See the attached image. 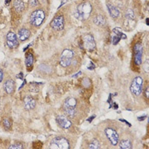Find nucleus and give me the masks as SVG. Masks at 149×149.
Wrapping results in <instances>:
<instances>
[{"instance_id": "f03ea898", "label": "nucleus", "mask_w": 149, "mask_h": 149, "mask_svg": "<svg viewBox=\"0 0 149 149\" xmlns=\"http://www.w3.org/2000/svg\"><path fill=\"white\" fill-rule=\"evenodd\" d=\"M76 106H77V100L73 97H69L65 100L63 104V109L65 113L68 117H74L76 113Z\"/></svg>"}, {"instance_id": "f704fd0d", "label": "nucleus", "mask_w": 149, "mask_h": 149, "mask_svg": "<svg viewBox=\"0 0 149 149\" xmlns=\"http://www.w3.org/2000/svg\"><path fill=\"white\" fill-rule=\"evenodd\" d=\"M25 84H26V80H24V81H23V83H22V84H21V87H20V89H19L20 90H21L22 89V87H23V86L25 85Z\"/></svg>"}, {"instance_id": "1a4fd4ad", "label": "nucleus", "mask_w": 149, "mask_h": 149, "mask_svg": "<svg viewBox=\"0 0 149 149\" xmlns=\"http://www.w3.org/2000/svg\"><path fill=\"white\" fill-rule=\"evenodd\" d=\"M50 27L57 31L62 30L64 27V17L62 15H58L53 19L50 22Z\"/></svg>"}, {"instance_id": "393cba45", "label": "nucleus", "mask_w": 149, "mask_h": 149, "mask_svg": "<svg viewBox=\"0 0 149 149\" xmlns=\"http://www.w3.org/2000/svg\"><path fill=\"white\" fill-rule=\"evenodd\" d=\"M23 148V146L21 143H14L12 146H10L9 148V149H21Z\"/></svg>"}, {"instance_id": "c756f323", "label": "nucleus", "mask_w": 149, "mask_h": 149, "mask_svg": "<svg viewBox=\"0 0 149 149\" xmlns=\"http://www.w3.org/2000/svg\"><path fill=\"white\" fill-rule=\"evenodd\" d=\"M95 118H96V116H95V115H93L92 117H90V118H88V119H87V121H88L89 123H91V122H92V120H93Z\"/></svg>"}, {"instance_id": "bb28decb", "label": "nucleus", "mask_w": 149, "mask_h": 149, "mask_svg": "<svg viewBox=\"0 0 149 149\" xmlns=\"http://www.w3.org/2000/svg\"><path fill=\"white\" fill-rule=\"evenodd\" d=\"M38 3V0H31V6H36Z\"/></svg>"}, {"instance_id": "9b49d317", "label": "nucleus", "mask_w": 149, "mask_h": 149, "mask_svg": "<svg viewBox=\"0 0 149 149\" xmlns=\"http://www.w3.org/2000/svg\"><path fill=\"white\" fill-rule=\"evenodd\" d=\"M135 62L136 65H141L142 62V54H143V48L141 44H136L135 45Z\"/></svg>"}, {"instance_id": "7ed1b4c3", "label": "nucleus", "mask_w": 149, "mask_h": 149, "mask_svg": "<svg viewBox=\"0 0 149 149\" xmlns=\"http://www.w3.org/2000/svg\"><path fill=\"white\" fill-rule=\"evenodd\" d=\"M45 18V12L41 9H38L32 13V15L30 16V21L33 26L39 27L44 22Z\"/></svg>"}, {"instance_id": "f257e3e1", "label": "nucleus", "mask_w": 149, "mask_h": 149, "mask_svg": "<svg viewBox=\"0 0 149 149\" xmlns=\"http://www.w3.org/2000/svg\"><path fill=\"white\" fill-rule=\"evenodd\" d=\"M92 11V6L89 2H84L80 3L76 11V17L79 20H86L89 18Z\"/></svg>"}, {"instance_id": "473e14b6", "label": "nucleus", "mask_w": 149, "mask_h": 149, "mask_svg": "<svg viewBox=\"0 0 149 149\" xmlns=\"http://www.w3.org/2000/svg\"><path fill=\"white\" fill-rule=\"evenodd\" d=\"M17 78H21V79H22V78H23V73H19V74H18V76H17Z\"/></svg>"}, {"instance_id": "423d86ee", "label": "nucleus", "mask_w": 149, "mask_h": 149, "mask_svg": "<svg viewBox=\"0 0 149 149\" xmlns=\"http://www.w3.org/2000/svg\"><path fill=\"white\" fill-rule=\"evenodd\" d=\"M73 57V52L71 50H64L61 56V61H60V64L63 67H67L68 66L71 65L72 62V59Z\"/></svg>"}, {"instance_id": "cd10ccee", "label": "nucleus", "mask_w": 149, "mask_h": 149, "mask_svg": "<svg viewBox=\"0 0 149 149\" xmlns=\"http://www.w3.org/2000/svg\"><path fill=\"white\" fill-rule=\"evenodd\" d=\"M119 121H121V122H124V123H125V124H126L127 125H129L130 127L131 126V124H130V123H129L128 121H126L125 119H123V118H120V119H119Z\"/></svg>"}, {"instance_id": "412c9836", "label": "nucleus", "mask_w": 149, "mask_h": 149, "mask_svg": "<svg viewBox=\"0 0 149 149\" xmlns=\"http://www.w3.org/2000/svg\"><path fill=\"white\" fill-rule=\"evenodd\" d=\"M100 147L99 142L96 141V140H94L92 141L90 144H89V148L90 149H99Z\"/></svg>"}, {"instance_id": "c85d7f7f", "label": "nucleus", "mask_w": 149, "mask_h": 149, "mask_svg": "<svg viewBox=\"0 0 149 149\" xmlns=\"http://www.w3.org/2000/svg\"><path fill=\"white\" fill-rule=\"evenodd\" d=\"M95 67H96V66H95V65L93 64V62L91 61V62H90V67H88V68H89L90 70H93Z\"/></svg>"}, {"instance_id": "20e7f679", "label": "nucleus", "mask_w": 149, "mask_h": 149, "mask_svg": "<svg viewBox=\"0 0 149 149\" xmlns=\"http://www.w3.org/2000/svg\"><path fill=\"white\" fill-rule=\"evenodd\" d=\"M142 84H143V79L141 77H136L134 78L130 85V91L132 92L133 95L138 96L142 94Z\"/></svg>"}, {"instance_id": "0eeeda50", "label": "nucleus", "mask_w": 149, "mask_h": 149, "mask_svg": "<svg viewBox=\"0 0 149 149\" xmlns=\"http://www.w3.org/2000/svg\"><path fill=\"white\" fill-rule=\"evenodd\" d=\"M105 134L112 145L116 146L118 144V133L113 129L106 128L105 130Z\"/></svg>"}, {"instance_id": "4c0bfd02", "label": "nucleus", "mask_w": 149, "mask_h": 149, "mask_svg": "<svg viewBox=\"0 0 149 149\" xmlns=\"http://www.w3.org/2000/svg\"><path fill=\"white\" fill-rule=\"evenodd\" d=\"M10 2V0H5V4H8Z\"/></svg>"}, {"instance_id": "2eb2a0df", "label": "nucleus", "mask_w": 149, "mask_h": 149, "mask_svg": "<svg viewBox=\"0 0 149 149\" xmlns=\"http://www.w3.org/2000/svg\"><path fill=\"white\" fill-rule=\"evenodd\" d=\"M30 37V31L26 28H22L18 32V38L21 41H25Z\"/></svg>"}, {"instance_id": "6ab92c4d", "label": "nucleus", "mask_w": 149, "mask_h": 149, "mask_svg": "<svg viewBox=\"0 0 149 149\" xmlns=\"http://www.w3.org/2000/svg\"><path fill=\"white\" fill-rule=\"evenodd\" d=\"M119 146H120V148H123V149L132 148L131 142H130V141H128V140H124V141L120 142Z\"/></svg>"}, {"instance_id": "9d476101", "label": "nucleus", "mask_w": 149, "mask_h": 149, "mask_svg": "<svg viewBox=\"0 0 149 149\" xmlns=\"http://www.w3.org/2000/svg\"><path fill=\"white\" fill-rule=\"evenodd\" d=\"M6 43H7V45H8L10 49L16 48V47L18 46L17 36H16L13 32L8 33L7 37H6Z\"/></svg>"}, {"instance_id": "2f4dec72", "label": "nucleus", "mask_w": 149, "mask_h": 149, "mask_svg": "<svg viewBox=\"0 0 149 149\" xmlns=\"http://www.w3.org/2000/svg\"><path fill=\"white\" fill-rule=\"evenodd\" d=\"M148 91H149V89H148V88L146 89V90H145V94H146V97H147V98H148V96H149Z\"/></svg>"}, {"instance_id": "39448f33", "label": "nucleus", "mask_w": 149, "mask_h": 149, "mask_svg": "<svg viewBox=\"0 0 149 149\" xmlns=\"http://www.w3.org/2000/svg\"><path fill=\"white\" fill-rule=\"evenodd\" d=\"M50 148H56V149H67L69 148V142L68 141L61 136L55 137L50 143Z\"/></svg>"}, {"instance_id": "c9c22d12", "label": "nucleus", "mask_w": 149, "mask_h": 149, "mask_svg": "<svg viewBox=\"0 0 149 149\" xmlns=\"http://www.w3.org/2000/svg\"><path fill=\"white\" fill-rule=\"evenodd\" d=\"M65 3H67V0H64V1H63V2H62L61 3V5H60V6L58 7V9H59V8H61V6H62V5H63V4Z\"/></svg>"}, {"instance_id": "e433bc0d", "label": "nucleus", "mask_w": 149, "mask_h": 149, "mask_svg": "<svg viewBox=\"0 0 149 149\" xmlns=\"http://www.w3.org/2000/svg\"><path fill=\"white\" fill-rule=\"evenodd\" d=\"M79 74H81V72H79V73H78L77 74H75V75L73 76V78H77V77H78V76Z\"/></svg>"}, {"instance_id": "7c9ffc66", "label": "nucleus", "mask_w": 149, "mask_h": 149, "mask_svg": "<svg viewBox=\"0 0 149 149\" xmlns=\"http://www.w3.org/2000/svg\"><path fill=\"white\" fill-rule=\"evenodd\" d=\"M3 71H0V83L3 81Z\"/></svg>"}, {"instance_id": "b1692460", "label": "nucleus", "mask_w": 149, "mask_h": 149, "mask_svg": "<svg viewBox=\"0 0 149 149\" xmlns=\"http://www.w3.org/2000/svg\"><path fill=\"white\" fill-rule=\"evenodd\" d=\"M126 16H127L130 20H134V19H135V14H134L133 10L128 9V11H127V13H126Z\"/></svg>"}, {"instance_id": "aec40b11", "label": "nucleus", "mask_w": 149, "mask_h": 149, "mask_svg": "<svg viewBox=\"0 0 149 149\" xmlns=\"http://www.w3.org/2000/svg\"><path fill=\"white\" fill-rule=\"evenodd\" d=\"M15 8L17 11H21L24 8V4L21 0H16L15 2Z\"/></svg>"}, {"instance_id": "6e6552de", "label": "nucleus", "mask_w": 149, "mask_h": 149, "mask_svg": "<svg viewBox=\"0 0 149 149\" xmlns=\"http://www.w3.org/2000/svg\"><path fill=\"white\" fill-rule=\"evenodd\" d=\"M83 42H84V47L90 51L93 50L96 48V41L94 39V37L91 34H85L83 38Z\"/></svg>"}, {"instance_id": "a211bd4d", "label": "nucleus", "mask_w": 149, "mask_h": 149, "mask_svg": "<svg viewBox=\"0 0 149 149\" xmlns=\"http://www.w3.org/2000/svg\"><path fill=\"white\" fill-rule=\"evenodd\" d=\"M94 23L95 24H96L97 26H103V25H105V23H106V21H105V18L102 16V15H97V16H96L95 18H94Z\"/></svg>"}, {"instance_id": "4468645a", "label": "nucleus", "mask_w": 149, "mask_h": 149, "mask_svg": "<svg viewBox=\"0 0 149 149\" xmlns=\"http://www.w3.org/2000/svg\"><path fill=\"white\" fill-rule=\"evenodd\" d=\"M24 106L27 110H33L36 106L35 100L30 96H27L24 99Z\"/></svg>"}, {"instance_id": "f3484780", "label": "nucleus", "mask_w": 149, "mask_h": 149, "mask_svg": "<svg viewBox=\"0 0 149 149\" xmlns=\"http://www.w3.org/2000/svg\"><path fill=\"white\" fill-rule=\"evenodd\" d=\"M33 61H34L33 55L32 53L27 54V56H26V66H27V67L31 68V67H33Z\"/></svg>"}, {"instance_id": "4be33fe9", "label": "nucleus", "mask_w": 149, "mask_h": 149, "mask_svg": "<svg viewBox=\"0 0 149 149\" xmlns=\"http://www.w3.org/2000/svg\"><path fill=\"white\" fill-rule=\"evenodd\" d=\"M112 32L114 33H116V35H118V37H120L121 39H126V35L124 33H122V32H120V30L118 29V28H114L113 30H112Z\"/></svg>"}, {"instance_id": "dca6fc26", "label": "nucleus", "mask_w": 149, "mask_h": 149, "mask_svg": "<svg viewBox=\"0 0 149 149\" xmlns=\"http://www.w3.org/2000/svg\"><path fill=\"white\" fill-rule=\"evenodd\" d=\"M107 9H108L109 13H110V15H111L113 19H116L117 17H118V15H119V11H118V9L116 7H114V6H112V5H108V6H107Z\"/></svg>"}, {"instance_id": "ddd939ff", "label": "nucleus", "mask_w": 149, "mask_h": 149, "mask_svg": "<svg viewBox=\"0 0 149 149\" xmlns=\"http://www.w3.org/2000/svg\"><path fill=\"white\" fill-rule=\"evenodd\" d=\"M15 84L12 79L7 80L3 84V89L7 94H12L15 90Z\"/></svg>"}, {"instance_id": "5701e85b", "label": "nucleus", "mask_w": 149, "mask_h": 149, "mask_svg": "<svg viewBox=\"0 0 149 149\" xmlns=\"http://www.w3.org/2000/svg\"><path fill=\"white\" fill-rule=\"evenodd\" d=\"M3 127L6 130H9L11 128V122L9 118H4L3 121Z\"/></svg>"}, {"instance_id": "f8f14e48", "label": "nucleus", "mask_w": 149, "mask_h": 149, "mask_svg": "<svg viewBox=\"0 0 149 149\" xmlns=\"http://www.w3.org/2000/svg\"><path fill=\"white\" fill-rule=\"evenodd\" d=\"M56 123L62 129H68L72 125V123L68 119V118L66 116H62V115H59L56 117Z\"/></svg>"}, {"instance_id": "58836bf2", "label": "nucleus", "mask_w": 149, "mask_h": 149, "mask_svg": "<svg viewBox=\"0 0 149 149\" xmlns=\"http://www.w3.org/2000/svg\"><path fill=\"white\" fill-rule=\"evenodd\" d=\"M146 21H146V23H147V25H149V22H148V19H147V20H146Z\"/></svg>"}, {"instance_id": "72a5a7b5", "label": "nucleus", "mask_w": 149, "mask_h": 149, "mask_svg": "<svg viewBox=\"0 0 149 149\" xmlns=\"http://www.w3.org/2000/svg\"><path fill=\"white\" fill-rule=\"evenodd\" d=\"M146 118V116H142V117H139L138 118V120L139 121H142V120H144Z\"/></svg>"}, {"instance_id": "a878e982", "label": "nucleus", "mask_w": 149, "mask_h": 149, "mask_svg": "<svg viewBox=\"0 0 149 149\" xmlns=\"http://www.w3.org/2000/svg\"><path fill=\"white\" fill-rule=\"evenodd\" d=\"M120 39H121V38H120V37H118V35L114 36V37L112 38V45H118V42L120 41Z\"/></svg>"}]
</instances>
